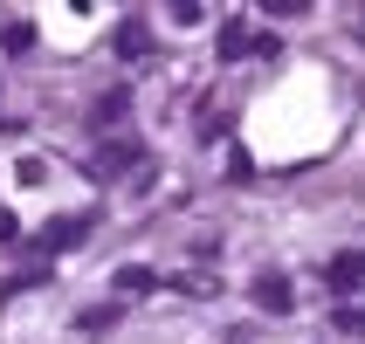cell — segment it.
<instances>
[{"label":"cell","mask_w":365,"mask_h":344,"mask_svg":"<svg viewBox=\"0 0 365 344\" xmlns=\"http://www.w3.org/2000/svg\"><path fill=\"white\" fill-rule=\"evenodd\" d=\"M83 227H90V221H83V214H69V221H56V234H41V248H76Z\"/></svg>","instance_id":"7a4b0ae2"},{"label":"cell","mask_w":365,"mask_h":344,"mask_svg":"<svg viewBox=\"0 0 365 344\" xmlns=\"http://www.w3.org/2000/svg\"><path fill=\"white\" fill-rule=\"evenodd\" d=\"M242 48H248V28H242V21H227V28H221V56L235 62V56H242Z\"/></svg>","instance_id":"277c9868"},{"label":"cell","mask_w":365,"mask_h":344,"mask_svg":"<svg viewBox=\"0 0 365 344\" xmlns=\"http://www.w3.org/2000/svg\"><path fill=\"white\" fill-rule=\"evenodd\" d=\"M0 241H14V214L7 207H0Z\"/></svg>","instance_id":"8992f818"},{"label":"cell","mask_w":365,"mask_h":344,"mask_svg":"<svg viewBox=\"0 0 365 344\" xmlns=\"http://www.w3.org/2000/svg\"><path fill=\"white\" fill-rule=\"evenodd\" d=\"M118 289H124V296H138V289H152V269H118Z\"/></svg>","instance_id":"5b68a950"},{"label":"cell","mask_w":365,"mask_h":344,"mask_svg":"<svg viewBox=\"0 0 365 344\" xmlns=\"http://www.w3.org/2000/svg\"><path fill=\"white\" fill-rule=\"evenodd\" d=\"M255 303H262V310H289V283L262 276V283H255Z\"/></svg>","instance_id":"3957f363"},{"label":"cell","mask_w":365,"mask_h":344,"mask_svg":"<svg viewBox=\"0 0 365 344\" xmlns=\"http://www.w3.org/2000/svg\"><path fill=\"white\" fill-rule=\"evenodd\" d=\"M359 276H365V255H351V248H345V255H338V262H331V289H338V296H345V289L359 283Z\"/></svg>","instance_id":"6da1fadb"}]
</instances>
